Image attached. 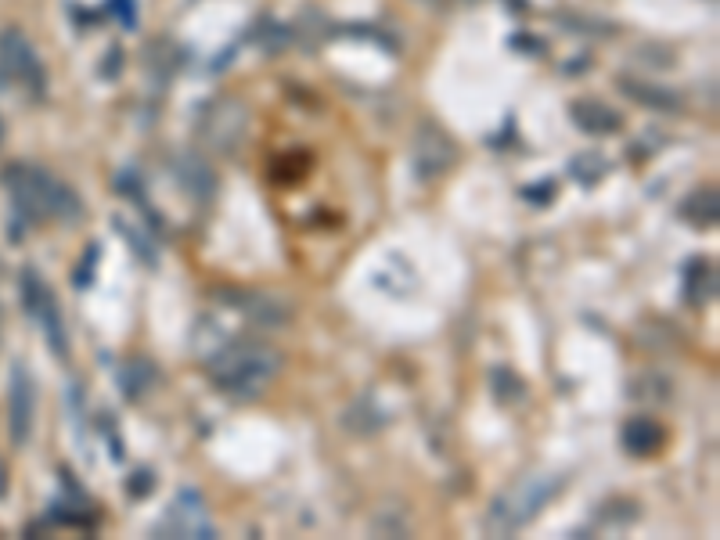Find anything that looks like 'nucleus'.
Segmentation results:
<instances>
[{
  "label": "nucleus",
  "instance_id": "f257e3e1",
  "mask_svg": "<svg viewBox=\"0 0 720 540\" xmlns=\"http://www.w3.org/2000/svg\"><path fill=\"white\" fill-rule=\"evenodd\" d=\"M4 184L11 191V202H15L18 216L26 224H40L44 216H54V220H65V224H76L83 216V202L80 195L54 180L47 170L40 166H29V162H15L4 170Z\"/></svg>",
  "mask_w": 720,
  "mask_h": 540
},
{
  "label": "nucleus",
  "instance_id": "f03ea898",
  "mask_svg": "<svg viewBox=\"0 0 720 540\" xmlns=\"http://www.w3.org/2000/svg\"><path fill=\"white\" fill-rule=\"evenodd\" d=\"M562 490H566L562 472H530V476H522L519 483H512L490 501L486 533L490 537H512V533L526 530Z\"/></svg>",
  "mask_w": 720,
  "mask_h": 540
},
{
  "label": "nucleus",
  "instance_id": "7ed1b4c3",
  "mask_svg": "<svg viewBox=\"0 0 720 540\" xmlns=\"http://www.w3.org/2000/svg\"><path fill=\"white\" fill-rule=\"evenodd\" d=\"M281 353H274L263 342H231L224 350H216L209 357L206 371L216 386L224 389L227 396L238 400H252L267 389V382L278 375Z\"/></svg>",
  "mask_w": 720,
  "mask_h": 540
},
{
  "label": "nucleus",
  "instance_id": "20e7f679",
  "mask_svg": "<svg viewBox=\"0 0 720 540\" xmlns=\"http://www.w3.org/2000/svg\"><path fill=\"white\" fill-rule=\"evenodd\" d=\"M0 83H18V87H26L33 98L44 94V83H47V72L44 65H40V58H36L29 36L15 26L0 29Z\"/></svg>",
  "mask_w": 720,
  "mask_h": 540
},
{
  "label": "nucleus",
  "instance_id": "39448f33",
  "mask_svg": "<svg viewBox=\"0 0 720 540\" xmlns=\"http://www.w3.org/2000/svg\"><path fill=\"white\" fill-rule=\"evenodd\" d=\"M22 296H26L29 314L44 328L47 346H51L54 357H69V339H65V321H62V310H58V299H54V292L36 278L33 270L22 274Z\"/></svg>",
  "mask_w": 720,
  "mask_h": 540
},
{
  "label": "nucleus",
  "instance_id": "423d86ee",
  "mask_svg": "<svg viewBox=\"0 0 720 540\" xmlns=\"http://www.w3.org/2000/svg\"><path fill=\"white\" fill-rule=\"evenodd\" d=\"M155 533H162V537H198V540L216 537L206 512V501H202L198 490H180L170 508H166V515H162V522L155 526Z\"/></svg>",
  "mask_w": 720,
  "mask_h": 540
},
{
  "label": "nucleus",
  "instance_id": "0eeeda50",
  "mask_svg": "<svg viewBox=\"0 0 720 540\" xmlns=\"http://www.w3.org/2000/svg\"><path fill=\"white\" fill-rule=\"evenodd\" d=\"M8 418H11V440H15V447H26L29 436H33V418H36V386L26 364H15V371H11Z\"/></svg>",
  "mask_w": 720,
  "mask_h": 540
},
{
  "label": "nucleus",
  "instance_id": "6e6552de",
  "mask_svg": "<svg viewBox=\"0 0 720 540\" xmlns=\"http://www.w3.org/2000/svg\"><path fill=\"white\" fill-rule=\"evenodd\" d=\"M454 159H458L454 141L443 134L440 126L425 123L422 130H418V137H414V170H418V177L425 180L440 177V173H447L450 166H454Z\"/></svg>",
  "mask_w": 720,
  "mask_h": 540
},
{
  "label": "nucleus",
  "instance_id": "1a4fd4ad",
  "mask_svg": "<svg viewBox=\"0 0 720 540\" xmlns=\"http://www.w3.org/2000/svg\"><path fill=\"white\" fill-rule=\"evenodd\" d=\"M245 123H249V116H245L242 105H234V101H220V105H213L206 112L202 134H206L209 144H216V148L231 152L234 144L245 137Z\"/></svg>",
  "mask_w": 720,
  "mask_h": 540
},
{
  "label": "nucleus",
  "instance_id": "9d476101",
  "mask_svg": "<svg viewBox=\"0 0 720 540\" xmlns=\"http://www.w3.org/2000/svg\"><path fill=\"white\" fill-rule=\"evenodd\" d=\"M220 299L234 303V310H242L252 321L267 324V328H281V324H288V317H292V306L267 296V292H234V288H224Z\"/></svg>",
  "mask_w": 720,
  "mask_h": 540
},
{
  "label": "nucleus",
  "instance_id": "9b49d317",
  "mask_svg": "<svg viewBox=\"0 0 720 540\" xmlns=\"http://www.w3.org/2000/svg\"><path fill=\"white\" fill-rule=\"evenodd\" d=\"M616 87H620L623 98H630L634 105H641V108H652V112H670V116H674V112H681L684 108V98L677 94V90L659 87V83H648V80H641V76H620Z\"/></svg>",
  "mask_w": 720,
  "mask_h": 540
},
{
  "label": "nucleus",
  "instance_id": "f8f14e48",
  "mask_svg": "<svg viewBox=\"0 0 720 540\" xmlns=\"http://www.w3.org/2000/svg\"><path fill=\"white\" fill-rule=\"evenodd\" d=\"M569 119H573L576 130H584V134H594V137H609L623 126L620 112L598 98H576L573 105H569Z\"/></svg>",
  "mask_w": 720,
  "mask_h": 540
},
{
  "label": "nucleus",
  "instance_id": "ddd939ff",
  "mask_svg": "<svg viewBox=\"0 0 720 540\" xmlns=\"http://www.w3.org/2000/svg\"><path fill=\"white\" fill-rule=\"evenodd\" d=\"M681 292H684V303L695 306V310L713 303V299H717V267H713L710 260H702V256L688 260L684 263Z\"/></svg>",
  "mask_w": 720,
  "mask_h": 540
},
{
  "label": "nucleus",
  "instance_id": "4468645a",
  "mask_svg": "<svg viewBox=\"0 0 720 540\" xmlns=\"http://www.w3.org/2000/svg\"><path fill=\"white\" fill-rule=\"evenodd\" d=\"M666 443V429L656 422V418H648V414H638V418H630L627 425H623V447H627V454H634V458H652V454H659Z\"/></svg>",
  "mask_w": 720,
  "mask_h": 540
},
{
  "label": "nucleus",
  "instance_id": "2eb2a0df",
  "mask_svg": "<svg viewBox=\"0 0 720 540\" xmlns=\"http://www.w3.org/2000/svg\"><path fill=\"white\" fill-rule=\"evenodd\" d=\"M173 173H177L180 188L191 191V195H195L198 202L213 198V191H216V173L209 170V162H202L198 155H177V162H173Z\"/></svg>",
  "mask_w": 720,
  "mask_h": 540
},
{
  "label": "nucleus",
  "instance_id": "dca6fc26",
  "mask_svg": "<svg viewBox=\"0 0 720 540\" xmlns=\"http://www.w3.org/2000/svg\"><path fill=\"white\" fill-rule=\"evenodd\" d=\"M681 220H688L692 227H717L720 220V195L713 184L695 188L692 195L681 202Z\"/></svg>",
  "mask_w": 720,
  "mask_h": 540
},
{
  "label": "nucleus",
  "instance_id": "f3484780",
  "mask_svg": "<svg viewBox=\"0 0 720 540\" xmlns=\"http://www.w3.org/2000/svg\"><path fill=\"white\" fill-rule=\"evenodd\" d=\"M342 422H346V429L360 432V436H371V432L382 429L389 418L378 411L375 404H371V396H364V400H357V404H353V411H346V418H342Z\"/></svg>",
  "mask_w": 720,
  "mask_h": 540
},
{
  "label": "nucleus",
  "instance_id": "a211bd4d",
  "mask_svg": "<svg viewBox=\"0 0 720 540\" xmlns=\"http://www.w3.org/2000/svg\"><path fill=\"white\" fill-rule=\"evenodd\" d=\"M119 382H123V393L126 396H141L144 389L152 386L155 382V371L148 368V364H144V360H130V364H126L123 368V375H119Z\"/></svg>",
  "mask_w": 720,
  "mask_h": 540
},
{
  "label": "nucleus",
  "instance_id": "6ab92c4d",
  "mask_svg": "<svg viewBox=\"0 0 720 540\" xmlns=\"http://www.w3.org/2000/svg\"><path fill=\"white\" fill-rule=\"evenodd\" d=\"M605 170H609V166H605L602 155H576L573 166H569V173H573L580 184H594V180H602Z\"/></svg>",
  "mask_w": 720,
  "mask_h": 540
},
{
  "label": "nucleus",
  "instance_id": "aec40b11",
  "mask_svg": "<svg viewBox=\"0 0 720 540\" xmlns=\"http://www.w3.org/2000/svg\"><path fill=\"white\" fill-rule=\"evenodd\" d=\"M494 393L501 404H515L522 393H526V386H522V378H515L508 368H497L494 371Z\"/></svg>",
  "mask_w": 720,
  "mask_h": 540
},
{
  "label": "nucleus",
  "instance_id": "412c9836",
  "mask_svg": "<svg viewBox=\"0 0 720 540\" xmlns=\"http://www.w3.org/2000/svg\"><path fill=\"white\" fill-rule=\"evenodd\" d=\"M116 188H119V195L134 198L137 206L144 209V188H141V177H137V170H123V173H119Z\"/></svg>",
  "mask_w": 720,
  "mask_h": 540
},
{
  "label": "nucleus",
  "instance_id": "4be33fe9",
  "mask_svg": "<svg viewBox=\"0 0 720 540\" xmlns=\"http://www.w3.org/2000/svg\"><path fill=\"white\" fill-rule=\"evenodd\" d=\"M116 227H119V234H126V242L134 245V252H137V256H141V260L148 263V267H152V263H155V256H152V245L144 242V238L134 231V227H126L123 220H116Z\"/></svg>",
  "mask_w": 720,
  "mask_h": 540
},
{
  "label": "nucleus",
  "instance_id": "5701e85b",
  "mask_svg": "<svg viewBox=\"0 0 720 540\" xmlns=\"http://www.w3.org/2000/svg\"><path fill=\"white\" fill-rule=\"evenodd\" d=\"M152 486H155L152 472H148V468H137L134 476L126 479V494H130V497H148V494H152Z\"/></svg>",
  "mask_w": 720,
  "mask_h": 540
},
{
  "label": "nucleus",
  "instance_id": "b1692460",
  "mask_svg": "<svg viewBox=\"0 0 720 540\" xmlns=\"http://www.w3.org/2000/svg\"><path fill=\"white\" fill-rule=\"evenodd\" d=\"M112 8L119 11V22H123L126 29L137 26V0H112Z\"/></svg>",
  "mask_w": 720,
  "mask_h": 540
},
{
  "label": "nucleus",
  "instance_id": "393cba45",
  "mask_svg": "<svg viewBox=\"0 0 720 540\" xmlns=\"http://www.w3.org/2000/svg\"><path fill=\"white\" fill-rule=\"evenodd\" d=\"M512 47H515V51H522V54H540V51H544V44H540L537 36H526V33H515L512 36Z\"/></svg>",
  "mask_w": 720,
  "mask_h": 540
},
{
  "label": "nucleus",
  "instance_id": "a878e982",
  "mask_svg": "<svg viewBox=\"0 0 720 540\" xmlns=\"http://www.w3.org/2000/svg\"><path fill=\"white\" fill-rule=\"evenodd\" d=\"M522 195H526V202H551V180H544V184H537V188L530 184Z\"/></svg>",
  "mask_w": 720,
  "mask_h": 540
},
{
  "label": "nucleus",
  "instance_id": "bb28decb",
  "mask_svg": "<svg viewBox=\"0 0 720 540\" xmlns=\"http://www.w3.org/2000/svg\"><path fill=\"white\" fill-rule=\"evenodd\" d=\"M94 260H98V245H90V252H87V260H83V267H80V274H76V285H87L90 281V270H94Z\"/></svg>",
  "mask_w": 720,
  "mask_h": 540
},
{
  "label": "nucleus",
  "instance_id": "cd10ccee",
  "mask_svg": "<svg viewBox=\"0 0 720 540\" xmlns=\"http://www.w3.org/2000/svg\"><path fill=\"white\" fill-rule=\"evenodd\" d=\"M0 144H4V119H0Z\"/></svg>",
  "mask_w": 720,
  "mask_h": 540
}]
</instances>
